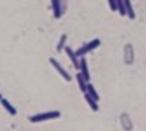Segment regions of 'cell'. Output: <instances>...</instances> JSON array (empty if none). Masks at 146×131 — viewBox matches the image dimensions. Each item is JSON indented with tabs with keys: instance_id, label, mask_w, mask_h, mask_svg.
<instances>
[{
	"instance_id": "6da1fadb",
	"label": "cell",
	"mask_w": 146,
	"mask_h": 131,
	"mask_svg": "<svg viewBox=\"0 0 146 131\" xmlns=\"http://www.w3.org/2000/svg\"><path fill=\"white\" fill-rule=\"evenodd\" d=\"M62 116L60 111H46V112H40L36 115L29 116L30 123H41V122H48V120H55Z\"/></svg>"
},
{
	"instance_id": "7a4b0ae2",
	"label": "cell",
	"mask_w": 146,
	"mask_h": 131,
	"mask_svg": "<svg viewBox=\"0 0 146 131\" xmlns=\"http://www.w3.org/2000/svg\"><path fill=\"white\" fill-rule=\"evenodd\" d=\"M100 45H101V40H100V38H93L92 41H89V43H86V44H83L81 48H78V49L75 51L76 56H78V57L86 56L88 53L93 52V51H94L96 48H98Z\"/></svg>"
},
{
	"instance_id": "3957f363",
	"label": "cell",
	"mask_w": 146,
	"mask_h": 131,
	"mask_svg": "<svg viewBox=\"0 0 146 131\" xmlns=\"http://www.w3.org/2000/svg\"><path fill=\"white\" fill-rule=\"evenodd\" d=\"M49 63H51V66H52V67H53V68L56 70V71L59 72V74H60V76H62L63 79H66L67 82H70L71 79H72V78H71V75L68 74V71H67V70L64 68L63 66H62L60 63L57 62V60L55 59V57H51V59H49Z\"/></svg>"
},
{
	"instance_id": "277c9868",
	"label": "cell",
	"mask_w": 146,
	"mask_h": 131,
	"mask_svg": "<svg viewBox=\"0 0 146 131\" xmlns=\"http://www.w3.org/2000/svg\"><path fill=\"white\" fill-rule=\"evenodd\" d=\"M81 74L83 75V78L88 82H90V71H89V66H88V60L85 59V56H82L79 59V70H78Z\"/></svg>"
},
{
	"instance_id": "5b68a950",
	"label": "cell",
	"mask_w": 146,
	"mask_h": 131,
	"mask_svg": "<svg viewBox=\"0 0 146 131\" xmlns=\"http://www.w3.org/2000/svg\"><path fill=\"white\" fill-rule=\"evenodd\" d=\"M64 52H66V55H67V56H68V59L71 60L72 66H74L76 70H79V59H81V57L76 56L75 51L72 49L71 47H64Z\"/></svg>"
},
{
	"instance_id": "8992f818",
	"label": "cell",
	"mask_w": 146,
	"mask_h": 131,
	"mask_svg": "<svg viewBox=\"0 0 146 131\" xmlns=\"http://www.w3.org/2000/svg\"><path fill=\"white\" fill-rule=\"evenodd\" d=\"M63 1L64 0H51L52 10H53V17L59 19L63 15Z\"/></svg>"
},
{
	"instance_id": "52a82bcc",
	"label": "cell",
	"mask_w": 146,
	"mask_h": 131,
	"mask_svg": "<svg viewBox=\"0 0 146 131\" xmlns=\"http://www.w3.org/2000/svg\"><path fill=\"white\" fill-rule=\"evenodd\" d=\"M83 97H85V101L88 102V105L90 106V109L93 111V112H97L98 109H100V106H98V101L93 98L89 93H83Z\"/></svg>"
},
{
	"instance_id": "ba28073f",
	"label": "cell",
	"mask_w": 146,
	"mask_h": 131,
	"mask_svg": "<svg viewBox=\"0 0 146 131\" xmlns=\"http://www.w3.org/2000/svg\"><path fill=\"white\" fill-rule=\"evenodd\" d=\"M0 102H1V105H3V108H4V109H6L7 112L10 113V115H11V116H15V115L18 113V111L15 109V106H14L13 104L10 102V101L7 100V98H1V100H0Z\"/></svg>"
},
{
	"instance_id": "9c48e42d",
	"label": "cell",
	"mask_w": 146,
	"mask_h": 131,
	"mask_svg": "<svg viewBox=\"0 0 146 131\" xmlns=\"http://www.w3.org/2000/svg\"><path fill=\"white\" fill-rule=\"evenodd\" d=\"M75 79H76V83H78V87L81 89V92L85 93V92H86V89H88V81L83 78V75L81 74L79 71H78V74H76Z\"/></svg>"
},
{
	"instance_id": "30bf717a",
	"label": "cell",
	"mask_w": 146,
	"mask_h": 131,
	"mask_svg": "<svg viewBox=\"0 0 146 131\" xmlns=\"http://www.w3.org/2000/svg\"><path fill=\"white\" fill-rule=\"evenodd\" d=\"M124 6H126V17L131 19H135V11H134V7H133V3H131V0H124Z\"/></svg>"
},
{
	"instance_id": "8fae6325",
	"label": "cell",
	"mask_w": 146,
	"mask_h": 131,
	"mask_svg": "<svg viewBox=\"0 0 146 131\" xmlns=\"http://www.w3.org/2000/svg\"><path fill=\"white\" fill-rule=\"evenodd\" d=\"M85 93H89L93 98H96L97 101H100V94H98V92L96 90V87L90 83V82H88V89H86V92Z\"/></svg>"
},
{
	"instance_id": "7c38bea8",
	"label": "cell",
	"mask_w": 146,
	"mask_h": 131,
	"mask_svg": "<svg viewBox=\"0 0 146 131\" xmlns=\"http://www.w3.org/2000/svg\"><path fill=\"white\" fill-rule=\"evenodd\" d=\"M117 4V13L120 14L121 17H126V6H124V0H116Z\"/></svg>"
},
{
	"instance_id": "4fadbf2b",
	"label": "cell",
	"mask_w": 146,
	"mask_h": 131,
	"mask_svg": "<svg viewBox=\"0 0 146 131\" xmlns=\"http://www.w3.org/2000/svg\"><path fill=\"white\" fill-rule=\"evenodd\" d=\"M66 41H67V34H62L60 36V40H59V44H57V52H62L64 51V47H66Z\"/></svg>"
},
{
	"instance_id": "5bb4252c",
	"label": "cell",
	"mask_w": 146,
	"mask_h": 131,
	"mask_svg": "<svg viewBox=\"0 0 146 131\" xmlns=\"http://www.w3.org/2000/svg\"><path fill=\"white\" fill-rule=\"evenodd\" d=\"M108 4L111 11H117V4H116V0H108Z\"/></svg>"
},
{
	"instance_id": "9a60e30c",
	"label": "cell",
	"mask_w": 146,
	"mask_h": 131,
	"mask_svg": "<svg viewBox=\"0 0 146 131\" xmlns=\"http://www.w3.org/2000/svg\"><path fill=\"white\" fill-rule=\"evenodd\" d=\"M1 98H3V96H1V93H0V100H1Z\"/></svg>"
}]
</instances>
